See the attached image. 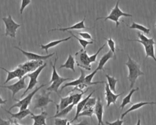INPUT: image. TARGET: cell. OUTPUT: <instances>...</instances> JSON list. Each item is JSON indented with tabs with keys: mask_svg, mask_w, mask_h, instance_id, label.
I'll return each mask as SVG.
<instances>
[{
	"mask_svg": "<svg viewBox=\"0 0 156 125\" xmlns=\"http://www.w3.org/2000/svg\"><path fill=\"white\" fill-rule=\"evenodd\" d=\"M127 57L128 60L125 63V65L129 70L127 78L130 82L129 89L131 90L133 88L137 78L140 76L144 75V73L141 71L140 65L138 63L133 60L129 55H127Z\"/></svg>",
	"mask_w": 156,
	"mask_h": 125,
	"instance_id": "obj_1",
	"label": "cell"
},
{
	"mask_svg": "<svg viewBox=\"0 0 156 125\" xmlns=\"http://www.w3.org/2000/svg\"><path fill=\"white\" fill-rule=\"evenodd\" d=\"M119 1H118L116 3V5L115 7L112 9L110 13L108 14V16L105 17H99L96 18V20H100V19H104L105 21H107L108 20H112V21L115 22L116 23V26L118 27L119 25V19L121 16H125V17H132V15L126 13L122 12L119 7Z\"/></svg>",
	"mask_w": 156,
	"mask_h": 125,
	"instance_id": "obj_2",
	"label": "cell"
},
{
	"mask_svg": "<svg viewBox=\"0 0 156 125\" xmlns=\"http://www.w3.org/2000/svg\"><path fill=\"white\" fill-rule=\"evenodd\" d=\"M47 84H42L41 85H40L39 87H36L32 92H30V93H29L26 97H24L23 99H14L15 101H17V102L15 104H13V105H12L9 110L10 111L12 109L15 108V107H18L19 108L20 110H26L27 109H28V106L30 104L31 102V101H32V98L34 97V96L36 94V93L41 88H42L43 87L46 86Z\"/></svg>",
	"mask_w": 156,
	"mask_h": 125,
	"instance_id": "obj_3",
	"label": "cell"
},
{
	"mask_svg": "<svg viewBox=\"0 0 156 125\" xmlns=\"http://www.w3.org/2000/svg\"><path fill=\"white\" fill-rule=\"evenodd\" d=\"M2 20L5 26V36H10L12 38H15L16 30L21 24L16 23L10 15H8L7 17H3Z\"/></svg>",
	"mask_w": 156,
	"mask_h": 125,
	"instance_id": "obj_4",
	"label": "cell"
},
{
	"mask_svg": "<svg viewBox=\"0 0 156 125\" xmlns=\"http://www.w3.org/2000/svg\"><path fill=\"white\" fill-rule=\"evenodd\" d=\"M46 66V63H44L42 65L39 66L38 68H37L35 70H34V71L29 73L28 74H26L27 77H29L30 80L29 82V84L27 85V87L26 89L24 91L23 94L21 95V97H23L24 96V95H26V93L29 90H32L34 88V87L36 85V84H37L38 83V81L37 80V78H38V76L40 75V74L41 73V72L42 71V70Z\"/></svg>",
	"mask_w": 156,
	"mask_h": 125,
	"instance_id": "obj_5",
	"label": "cell"
},
{
	"mask_svg": "<svg viewBox=\"0 0 156 125\" xmlns=\"http://www.w3.org/2000/svg\"><path fill=\"white\" fill-rule=\"evenodd\" d=\"M51 91L46 92L45 90H43L42 93L37 96L35 101V105L34 107V109H43V108L46 107L50 102H54L56 104L53 100H52L49 96Z\"/></svg>",
	"mask_w": 156,
	"mask_h": 125,
	"instance_id": "obj_6",
	"label": "cell"
},
{
	"mask_svg": "<svg viewBox=\"0 0 156 125\" xmlns=\"http://www.w3.org/2000/svg\"><path fill=\"white\" fill-rule=\"evenodd\" d=\"M75 55H78L76 60L78 66H80L87 70H91V63L86 50H80L77 52Z\"/></svg>",
	"mask_w": 156,
	"mask_h": 125,
	"instance_id": "obj_7",
	"label": "cell"
},
{
	"mask_svg": "<svg viewBox=\"0 0 156 125\" xmlns=\"http://www.w3.org/2000/svg\"><path fill=\"white\" fill-rule=\"evenodd\" d=\"M27 77L26 75L23 76L22 78L20 79L17 82H16L15 84H13L12 85H0V87L1 88H5L9 90H11L12 92V98H14L15 95L20 90L23 89H26L27 85L25 82L26 78Z\"/></svg>",
	"mask_w": 156,
	"mask_h": 125,
	"instance_id": "obj_8",
	"label": "cell"
},
{
	"mask_svg": "<svg viewBox=\"0 0 156 125\" xmlns=\"http://www.w3.org/2000/svg\"><path fill=\"white\" fill-rule=\"evenodd\" d=\"M14 48L17 49L18 50H20L23 54H24L29 60H47L48 59H49V57H52L55 53H51L50 54H48V55H40L34 52H27V51H25L24 50L22 49L20 47H17V46H14Z\"/></svg>",
	"mask_w": 156,
	"mask_h": 125,
	"instance_id": "obj_9",
	"label": "cell"
},
{
	"mask_svg": "<svg viewBox=\"0 0 156 125\" xmlns=\"http://www.w3.org/2000/svg\"><path fill=\"white\" fill-rule=\"evenodd\" d=\"M0 68L3 70L4 71H5L7 73V76L6 78V80L4 82V84H7V82H9L10 80L13 79L14 78H18V79H21L22 78L23 76H25V74H26V72L22 70L21 68L18 67L16 69L13 70V71H8L5 68L0 66Z\"/></svg>",
	"mask_w": 156,
	"mask_h": 125,
	"instance_id": "obj_10",
	"label": "cell"
},
{
	"mask_svg": "<svg viewBox=\"0 0 156 125\" xmlns=\"http://www.w3.org/2000/svg\"><path fill=\"white\" fill-rule=\"evenodd\" d=\"M43 64V60H29L28 62L18 65V67L23 70L27 74L29 72L34 71Z\"/></svg>",
	"mask_w": 156,
	"mask_h": 125,
	"instance_id": "obj_11",
	"label": "cell"
},
{
	"mask_svg": "<svg viewBox=\"0 0 156 125\" xmlns=\"http://www.w3.org/2000/svg\"><path fill=\"white\" fill-rule=\"evenodd\" d=\"M123 92L119 94H115L113 93L109 88L108 84L105 83V99L107 101V107H109L112 104H115L117 101V99L119 96L122 95Z\"/></svg>",
	"mask_w": 156,
	"mask_h": 125,
	"instance_id": "obj_12",
	"label": "cell"
},
{
	"mask_svg": "<svg viewBox=\"0 0 156 125\" xmlns=\"http://www.w3.org/2000/svg\"><path fill=\"white\" fill-rule=\"evenodd\" d=\"M129 40L132 41H137L142 44L144 48V50L146 52L145 59H146L147 57H151L154 60L155 62H156V57L155 55V51H154V45H155L154 43H145L140 40Z\"/></svg>",
	"mask_w": 156,
	"mask_h": 125,
	"instance_id": "obj_13",
	"label": "cell"
},
{
	"mask_svg": "<svg viewBox=\"0 0 156 125\" xmlns=\"http://www.w3.org/2000/svg\"><path fill=\"white\" fill-rule=\"evenodd\" d=\"M103 113H104L103 104L101 102L100 98H98L94 107V113L95 114L97 118L98 125H104V122L102 121Z\"/></svg>",
	"mask_w": 156,
	"mask_h": 125,
	"instance_id": "obj_14",
	"label": "cell"
},
{
	"mask_svg": "<svg viewBox=\"0 0 156 125\" xmlns=\"http://www.w3.org/2000/svg\"><path fill=\"white\" fill-rule=\"evenodd\" d=\"M86 18V15H85L83 20L71 26L68 27H64V28H54L49 31H54V30H60V31H66V30H76V29H88L84 24V21L85 20Z\"/></svg>",
	"mask_w": 156,
	"mask_h": 125,
	"instance_id": "obj_15",
	"label": "cell"
},
{
	"mask_svg": "<svg viewBox=\"0 0 156 125\" xmlns=\"http://www.w3.org/2000/svg\"><path fill=\"white\" fill-rule=\"evenodd\" d=\"M70 79L71 80V79H72V78H65V77H60L59 79H58L52 82L51 83V85L46 89V90H48L49 91H54V92L57 93V94L58 95V96L60 97V95L58 92V90L59 87L65 81H66V80H70Z\"/></svg>",
	"mask_w": 156,
	"mask_h": 125,
	"instance_id": "obj_16",
	"label": "cell"
},
{
	"mask_svg": "<svg viewBox=\"0 0 156 125\" xmlns=\"http://www.w3.org/2000/svg\"><path fill=\"white\" fill-rule=\"evenodd\" d=\"M85 77V72L83 70L80 69V76H79V77L76 80H73L71 82H67L66 84H65L62 87L61 89L60 90V91L61 92L65 88L67 87H71V86H74L76 87L80 84H82L84 82V79Z\"/></svg>",
	"mask_w": 156,
	"mask_h": 125,
	"instance_id": "obj_17",
	"label": "cell"
},
{
	"mask_svg": "<svg viewBox=\"0 0 156 125\" xmlns=\"http://www.w3.org/2000/svg\"><path fill=\"white\" fill-rule=\"evenodd\" d=\"M95 91V90H93L91 91V93L88 95L85 98H84L83 99L80 101L77 104H76V115H75V116L74 117V118L72 120V121L70 122L71 123L74 122V121L76 120H78V115L82 111L83 109L84 108V106L87 102V101H88V99L92 96V95L93 94V93Z\"/></svg>",
	"mask_w": 156,
	"mask_h": 125,
	"instance_id": "obj_18",
	"label": "cell"
},
{
	"mask_svg": "<svg viewBox=\"0 0 156 125\" xmlns=\"http://www.w3.org/2000/svg\"><path fill=\"white\" fill-rule=\"evenodd\" d=\"M60 102L59 103V104H55L56 105V113H57L58 112H59L60 110L65 109V107H68L69 105L71 104L73 102V97H72V95H69L68 96L62 98V97H60Z\"/></svg>",
	"mask_w": 156,
	"mask_h": 125,
	"instance_id": "obj_19",
	"label": "cell"
},
{
	"mask_svg": "<svg viewBox=\"0 0 156 125\" xmlns=\"http://www.w3.org/2000/svg\"><path fill=\"white\" fill-rule=\"evenodd\" d=\"M4 110L11 115V118H15V120H18V121L22 120L23 118L26 117L27 115H30V113H32L29 109H27L24 110H19L18 112L15 113H12L9 110H6V109H4Z\"/></svg>",
	"mask_w": 156,
	"mask_h": 125,
	"instance_id": "obj_20",
	"label": "cell"
},
{
	"mask_svg": "<svg viewBox=\"0 0 156 125\" xmlns=\"http://www.w3.org/2000/svg\"><path fill=\"white\" fill-rule=\"evenodd\" d=\"M30 115V118L32 119L34 122H36L41 125H47L46 123V120L48 116V113L47 112L44 111L43 109H41V112L39 115H35L33 113H31Z\"/></svg>",
	"mask_w": 156,
	"mask_h": 125,
	"instance_id": "obj_21",
	"label": "cell"
},
{
	"mask_svg": "<svg viewBox=\"0 0 156 125\" xmlns=\"http://www.w3.org/2000/svg\"><path fill=\"white\" fill-rule=\"evenodd\" d=\"M113 52L109 50L107 53H105L104 55H103L101 58L99 59V63H98V67L96 68V70L98 71V70H102V71H104V65L107 62V61L110 59L111 58L113 57Z\"/></svg>",
	"mask_w": 156,
	"mask_h": 125,
	"instance_id": "obj_22",
	"label": "cell"
},
{
	"mask_svg": "<svg viewBox=\"0 0 156 125\" xmlns=\"http://www.w3.org/2000/svg\"><path fill=\"white\" fill-rule=\"evenodd\" d=\"M147 104H156V102H137V103H135V104H133L132 105L129 109H128L124 113H123L121 115V120H122L124 118V117L127 114H128L129 112L136 110L142 107L143 106L147 105Z\"/></svg>",
	"mask_w": 156,
	"mask_h": 125,
	"instance_id": "obj_23",
	"label": "cell"
},
{
	"mask_svg": "<svg viewBox=\"0 0 156 125\" xmlns=\"http://www.w3.org/2000/svg\"><path fill=\"white\" fill-rule=\"evenodd\" d=\"M71 38V36L70 37H68L67 38H63V39H61V40H54V41H52L49 43H48V44H46V45H40V47L42 49H44L45 50L46 54H48V49L51 48H53L57 45H58V44L63 42V41H68L69 40V39Z\"/></svg>",
	"mask_w": 156,
	"mask_h": 125,
	"instance_id": "obj_24",
	"label": "cell"
},
{
	"mask_svg": "<svg viewBox=\"0 0 156 125\" xmlns=\"http://www.w3.org/2000/svg\"><path fill=\"white\" fill-rule=\"evenodd\" d=\"M75 63H76V62H75L74 57L71 54H69L68 55L66 61L65 62V63L60 65L59 66V68H67V69H71L73 72H75V70H74Z\"/></svg>",
	"mask_w": 156,
	"mask_h": 125,
	"instance_id": "obj_25",
	"label": "cell"
},
{
	"mask_svg": "<svg viewBox=\"0 0 156 125\" xmlns=\"http://www.w3.org/2000/svg\"><path fill=\"white\" fill-rule=\"evenodd\" d=\"M97 70H95L94 71H93L91 73L85 76V79H84V82L83 84H85V85H87V86H90V85H96L98 84H102V83H105L104 81H97V82H92V79L93 78V77L94 76V75L96 74V73H97Z\"/></svg>",
	"mask_w": 156,
	"mask_h": 125,
	"instance_id": "obj_26",
	"label": "cell"
},
{
	"mask_svg": "<svg viewBox=\"0 0 156 125\" xmlns=\"http://www.w3.org/2000/svg\"><path fill=\"white\" fill-rule=\"evenodd\" d=\"M138 90H139V88H138V87H137L136 88H135V89L132 88V89L130 90V92L128 93V95H127L126 96H125V97L122 99V102H121V105H120V106H119V108H120L121 110H122V109L124 108V107H125L126 105H127L128 104H129V103L132 104V102H131V98H132V95H133L135 91H138Z\"/></svg>",
	"mask_w": 156,
	"mask_h": 125,
	"instance_id": "obj_27",
	"label": "cell"
},
{
	"mask_svg": "<svg viewBox=\"0 0 156 125\" xmlns=\"http://www.w3.org/2000/svg\"><path fill=\"white\" fill-rule=\"evenodd\" d=\"M74 105L73 104H70L69 105L68 107H65V109L60 110L59 112H58L57 113H55V115H54L53 116H52L51 118H62V117H65L73 109L74 107Z\"/></svg>",
	"mask_w": 156,
	"mask_h": 125,
	"instance_id": "obj_28",
	"label": "cell"
},
{
	"mask_svg": "<svg viewBox=\"0 0 156 125\" xmlns=\"http://www.w3.org/2000/svg\"><path fill=\"white\" fill-rule=\"evenodd\" d=\"M105 77H107V82H108V85L110 88V89L115 93H116V82H118V79H115L114 76H110L108 74H105Z\"/></svg>",
	"mask_w": 156,
	"mask_h": 125,
	"instance_id": "obj_29",
	"label": "cell"
},
{
	"mask_svg": "<svg viewBox=\"0 0 156 125\" xmlns=\"http://www.w3.org/2000/svg\"><path fill=\"white\" fill-rule=\"evenodd\" d=\"M129 27L130 29H132L139 30L144 32L146 34H149L150 33V29H148L146 27L144 26L143 25L140 24L135 22H133L132 23V24L130 26H129Z\"/></svg>",
	"mask_w": 156,
	"mask_h": 125,
	"instance_id": "obj_30",
	"label": "cell"
},
{
	"mask_svg": "<svg viewBox=\"0 0 156 125\" xmlns=\"http://www.w3.org/2000/svg\"><path fill=\"white\" fill-rule=\"evenodd\" d=\"M57 59H58V57H57L55 59V60H54V63H52V62H50V63H51V65L52 68V76H51V80L49 81V84H51L52 82L56 80L57 79H59L60 77V76H59V74H58V73L56 71V68H55V65H56V62L57 61Z\"/></svg>",
	"mask_w": 156,
	"mask_h": 125,
	"instance_id": "obj_31",
	"label": "cell"
},
{
	"mask_svg": "<svg viewBox=\"0 0 156 125\" xmlns=\"http://www.w3.org/2000/svg\"><path fill=\"white\" fill-rule=\"evenodd\" d=\"M68 32L72 35V37H74L76 39H77L79 41V43H80V45L82 46V48L83 50H85L86 49V48L87 46V45H90V44H93V41H88V40H84V39H82V38H80L79 37H77V36H76L75 35H74L71 32H70L69 30H68Z\"/></svg>",
	"mask_w": 156,
	"mask_h": 125,
	"instance_id": "obj_32",
	"label": "cell"
},
{
	"mask_svg": "<svg viewBox=\"0 0 156 125\" xmlns=\"http://www.w3.org/2000/svg\"><path fill=\"white\" fill-rule=\"evenodd\" d=\"M94 114V108H88L85 110H83L78 115V118L80 116H89L92 118L93 115Z\"/></svg>",
	"mask_w": 156,
	"mask_h": 125,
	"instance_id": "obj_33",
	"label": "cell"
},
{
	"mask_svg": "<svg viewBox=\"0 0 156 125\" xmlns=\"http://www.w3.org/2000/svg\"><path fill=\"white\" fill-rule=\"evenodd\" d=\"M88 90V88L86 90V91H82L80 93H76V94H73L72 95V97H73V102L72 104H73L74 105H76L82 99V97L83 95V93H86V91Z\"/></svg>",
	"mask_w": 156,
	"mask_h": 125,
	"instance_id": "obj_34",
	"label": "cell"
},
{
	"mask_svg": "<svg viewBox=\"0 0 156 125\" xmlns=\"http://www.w3.org/2000/svg\"><path fill=\"white\" fill-rule=\"evenodd\" d=\"M96 99L95 98H91V96L88 99V101H87L85 106H84V108L83 109V110H85V109H88V108H94V105L96 103Z\"/></svg>",
	"mask_w": 156,
	"mask_h": 125,
	"instance_id": "obj_35",
	"label": "cell"
},
{
	"mask_svg": "<svg viewBox=\"0 0 156 125\" xmlns=\"http://www.w3.org/2000/svg\"><path fill=\"white\" fill-rule=\"evenodd\" d=\"M137 34H138V38H140V40H141V41H142L143 42H145V43H151L156 44L154 42V40L153 38H149L147 37H146L143 34H142L141 32H137Z\"/></svg>",
	"mask_w": 156,
	"mask_h": 125,
	"instance_id": "obj_36",
	"label": "cell"
},
{
	"mask_svg": "<svg viewBox=\"0 0 156 125\" xmlns=\"http://www.w3.org/2000/svg\"><path fill=\"white\" fill-rule=\"evenodd\" d=\"M105 40L107 41V44L110 49V51L113 52V55L115 57V51H116V48H115V43L114 41V40L112 38V37H110L109 38H105Z\"/></svg>",
	"mask_w": 156,
	"mask_h": 125,
	"instance_id": "obj_37",
	"label": "cell"
},
{
	"mask_svg": "<svg viewBox=\"0 0 156 125\" xmlns=\"http://www.w3.org/2000/svg\"><path fill=\"white\" fill-rule=\"evenodd\" d=\"M105 46V44H103V45H102V46H101L98 49V51H97L95 54H93V55H91L89 56V59H90V63H93V62H96L98 55V54H99V53L101 52V50H102V49H104V48Z\"/></svg>",
	"mask_w": 156,
	"mask_h": 125,
	"instance_id": "obj_38",
	"label": "cell"
},
{
	"mask_svg": "<svg viewBox=\"0 0 156 125\" xmlns=\"http://www.w3.org/2000/svg\"><path fill=\"white\" fill-rule=\"evenodd\" d=\"M68 122V119L66 118H55L54 120L55 125H66Z\"/></svg>",
	"mask_w": 156,
	"mask_h": 125,
	"instance_id": "obj_39",
	"label": "cell"
},
{
	"mask_svg": "<svg viewBox=\"0 0 156 125\" xmlns=\"http://www.w3.org/2000/svg\"><path fill=\"white\" fill-rule=\"evenodd\" d=\"M30 3H31V0H21V4L20 9V13L21 15L23 14V12L25 9V8Z\"/></svg>",
	"mask_w": 156,
	"mask_h": 125,
	"instance_id": "obj_40",
	"label": "cell"
},
{
	"mask_svg": "<svg viewBox=\"0 0 156 125\" xmlns=\"http://www.w3.org/2000/svg\"><path fill=\"white\" fill-rule=\"evenodd\" d=\"M77 34L79 35L80 37H82L84 40H90L91 41H93L91 35L88 32H77Z\"/></svg>",
	"mask_w": 156,
	"mask_h": 125,
	"instance_id": "obj_41",
	"label": "cell"
},
{
	"mask_svg": "<svg viewBox=\"0 0 156 125\" xmlns=\"http://www.w3.org/2000/svg\"><path fill=\"white\" fill-rule=\"evenodd\" d=\"M124 121L123 120H119V118H118L116 121L110 123L108 121H105V124L107 125H122Z\"/></svg>",
	"mask_w": 156,
	"mask_h": 125,
	"instance_id": "obj_42",
	"label": "cell"
},
{
	"mask_svg": "<svg viewBox=\"0 0 156 125\" xmlns=\"http://www.w3.org/2000/svg\"><path fill=\"white\" fill-rule=\"evenodd\" d=\"M11 123V119L9 120H4L0 118V125H10Z\"/></svg>",
	"mask_w": 156,
	"mask_h": 125,
	"instance_id": "obj_43",
	"label": "cell"
},
{
	"mask_svg": "<svg viewBox=\"0 0 156 125\" xmlns=\"http://www.w3.org/2000/svg\"><path fill=\"white\" fill-rule=\"evenodd\" d=\"M74 125H88V122L86 120H83L78 123L74 124Z\"/></svg>",
	"mask_w": 156,
	"mask_h": 125,
	"instance_id": "obj_44",
	"label": "cell"
},
{
	"mask_svg": "<svg viewBox=\"0 0 156 125\" xmlns=\"http://www.w3.org/2000/svg\"><path fill=\"white\" fill-rule=\"evenodd\" d=\"M6 102H7V100H4V99L1 98V95H0V105H1V104H5Z\"/></svg>",
	"mask_w": 156,
	"mask_h": 125,
	"instance_id": "obj_45",
	"label": "cell"
},
{
	"mask_svg": "<svg viewBox=\"0 0 156 125\" xmlns=\"http://www.w3.org/2000/svg\"><path fill=\"white\" fill-rule=\"evenodd\" d=\"M136 125H141V120H140V116H138V121H137V123Z\"/></svg>",
	"mask_w": 156,
	"mask_h": 125,
	"instance_id": "obj_46",
	"label": "cell"
},
{
	"mask_svg": "<svg viewBox=\"0 0 156 125\" xmlns=\"http://www.w3.org/2000/svg\"><path fill=\"white\" fill-rule=\"evenodd\" d=\"M10 125H16V124H15V123L14 120H13V121H12V120H11V123H10Z\"/></svg>",
	"mask_w": 156,
	"mask_h": 125,
	"instance_id": "obj_47",
	"label": "cell"
},
{
	"mask_svg": "<svg viewBox=\"0 0 156 125\" xmlns=\"http://www.w3.org/2000/svg\"><path fill=\"white\" fill-rule=\"evenodd\" d=\"M14 121H15V124H16V125H22V124H19L17 121H16V120H14ZM30 125H32V124H30Z\"/></svg>",
	"mask_w": 156,
	"mask_h": 125,
	"instance_id": "obj_48",
	"label": "cell"
},
{
	"mask_svg": "<svg viewBox=\"0 0 156 125\" xmlns=\"http://www.w3.org/2000/svg\"><path fill=\"white\" fill-rule=\"evenodd\" d=\"M32 125H41V124H38V123H36V122H34V123H33V124H32Z\"/></svg>",
	"mask_w": 156,
	"mask_h": 125,
	"instance_id": "obj_49",
	"label": "cell"
},
{
	"mask_svg": "<svg viewBox=\"0 0 156 125\" xmlns=\"http://www.w3.org/2000/svg\"><path fill=\"white\" fill-rule=\"evenodd\" d=\"M66 125H71V123H70V122H69V121H68V123H67V124H66Z\"/></svg>",
	"mask_w": 156,
	"mask_h": 125,
	"instance_id": "obj_50",
	"label": "cell"
},
{
	"mask_svg": "<svg viewBox=\"0 0 156 125\" xmlns=\"http://www.w3.org/2000/svg\"><path fill=\"white\" fill-rule=\"evenodd\" d=\"M155 27H156V23H155Z\"/></svg>",
	"mask_w": 156,
	"mask_h": 125,
	"instance_id": "obj_51",
	"label": "cell"
}]
</instances>
